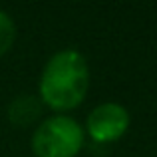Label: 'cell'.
Instances as JSON below:
<instances>
[{
  "instance_id": "6da1fadb",
  "label": "cell",
  "mask_w": 157,
  "mask_h": 157,
  "mask_svg": "<svg viewBox=\"0 0 157 157\" xmlns=\"http://www.w3.org/2000/svg\"><path fill=\"white\" fill-rule=\"evenodd\" d=\"M90 66L78 50H60L48 60L40 78V100L56 111H70L84 101Z\"/></svg>"
},
{
  "instance_id": "7a4b0ae2",
  "label": "cell",
  "mask_w": 157,
  "mask_h": 157,
  "mask_svg": "<svg viewBox=\"0 0 157 157\" xmlns=\"http://www.w3.org/2000/svg\"><path fill=\"white\" fill-rule=\"evenodd\" d=\"M84 127L70 115H52L36 127L32 151L36 157H76L84 147Z\"/></svg>"
},
{
  "instance_id": "3957f363",
  "label": "cell",
  "mask_w": 157,
  "mask_h": 157,
  "mask_svg": "<svg viewBox=\"0 0 157 157\" xmlns=\"http://www.w3.org/2000/svg\"><path fill=\"white\" fill-rule=\"evenodd\" d=\"M129 127V111L121 104L105 101L100 104L88 115V129L90 137L98 143H111L117 141Z\"/></svg>"
},
{
  "instance_id": "277c9868",
  "label": "cell",
  "mask_w": 157,
  "mask_h": 157,
  "mask_svg": "<svg viewBox=\"0 0 157 157\" xmlns=\"http://www.w3.org/2000/svg\"><path fill=\"white\" fill-rule=\"evenodd\" d=\"M42 113V100L30 94H22L16 100H12L10 107H8V117L14 125L18 127H28L34 123Z\"/></svg>"
},
{
  "instance_id": "5b68a950",
  "label": "cell",
  "mask_w": 157,
  "mask_h": 157,
  "mask_svg": "<svg viewBox=\"0 0 157 157\" xmlns=\"http://www.w3.org/2000/svg\"><path fill=\"white\" fill-rule=\"evenodd\" d=\"M16 40V24L10 18V14L0 10V56L6 54L12 48Z\"/></svg>"
}]
</instances>
